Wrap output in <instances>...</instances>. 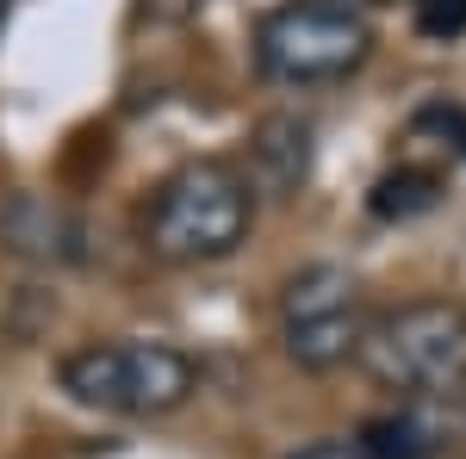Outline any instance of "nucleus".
Listing matches in <instances>:
<instances>
[{"instance_id": "obj_1", "label": "nucleus", "mask_w": 466, "mask_h": 459, "mask_svg": "<svg viewBox=\"0 0 466 459\" xmlns=\"http://www.w3.org/2000/svg\"><path fill=\"white\" fill-rule=\"evenodd\" d=\"M249 230H255V186L243 180V168H230L218 155L180 162L144 205V248L168 267L224 261L249 243Z\"/></svg>"}, {"instance_id": "obj_2", "label": "nucleus", "mask_w": 466, "mask_h": 459, "mask_svg": "<svg viewBox=\"0 0 466 459\" xmlns=\"http://www.w3.org/2000/svg\"><path fill=\"white\" fill-rule=\"evenodd\" d=\"M380 391L404 404H461L466 397V304L454 298H417L367 323L355 354Z\"/></svg>"}, {"instance_id": "obj_3", "label": "nucleus", "mask_w": 466, "mask_h": 459, "mask_svg": "<svg viewBox=\"0 0 466 459\" xmlns=\"http://www.w3.org/2000/svg\"><path fill=\"white\" fill-rule=\"evenodd\" d=\"M56 385L81 410L106 416H168L199 391L193 354L175 342H94L56 366Z\"/></svg>"}, {"instance_id": "obj_4", "label": "nucleus", "mask_w": 466, "mask_h": 459, "mask_svg": "<svg viewBox=\"0 0 466 459\" xmlns=\"http://www.w3.org/2000/svg\"><path fill=\"white\" fill-rule=\"evenodd\" d=\"M373 56V25L336 0H280L255 25V69L280 87H329L349 81Z\"/></svg>"}, {"instance_id": "obj_5", "label": "nucleus", "mask_w": 466, "mask_h": 459, "mask_svg": "<svg viewBox=\"0 0 466 459\" xmlns=\"http://www.w3.org/2000/svg\"><path fill=\"white\" fill-rule=\"evenodd\" d=\"M367 298L342 261H311L280 285V342L299 373H336L367 342Z\"/></svg>"}, {"instance_id": "obj_6", "label": "nucleus", "mask_w": 466, "mask_h": 459, "mask_svg": "<svg viewBox=\"0 0 466 459\" xmlns=\"http://www.w3.org/2000/svg\"><path fill=\"white\" fill-rule=\"evenodd\" d=\"M311 162H318V131H311V118H299V112H268V118H255L249 131V180L255 193H268V199H299L305 193V180H311Z\"/></svg>"}, {"instance_id": "obj_7", "label": "nucleus", "mask_w": 466, "mask_h": 459, "mask_svg": "<svg viewBox=\"0 0 466 459\" xmlns=\"http://www.w3.org/2000/svg\"><path fill=\"white\" fill-rule=\"evenodd\" d=\"M0 243L13 254H32V261H69L75 254V224L56 205H37V199H13L0 212Z\"/></svg>"}, {"instance_id": "obj_8", "label": "nucleus", "mask_w": 466, "mask_h": 459, "mask_svg": "<svg viewBox=\"0 0 466 459\" xmlns=\"http://www.w3.org/2000/svg\"><path fill=\"white\" fill-rule=\"evenodd\" d=\"M448 199V180L435 175V168H417V162H404L392 175L373 180V193H367V212L380 217V224H410V217L435 212Z\"/></svg>"}, {"instance_id": "obj_9", "label": "nucleus", "mask_w": 466, "mask_h": 459, "mask_svg": "<svg viewBox=\"0 0 466 459\" xmlns=\"http://www.w3.org/2000/svg\"><path fill=\"white\" fill-rule=\"evenodd\" d=\"M360 459H435L441 454V428H430L417 410H392V416H367L355 441Z\"/></svg>"}, {"instance_id": "obj_10", "label": "nucleus", "mask_w": 466, "mask_h": 459, "mask_svg": "<svg viewBox=\"0 0 466 459\" xmlns=\"http://www.w3.org/2000/svg\"><path fill=\"white\" fill-rule=\"evenodd\" d=\"M410 32L423 37V44L466 37V0H410Z\"/></svg>"}, {"instance_id": "obj_11", "label": "nucleus", "mask_w": 466, "mask_h": 459, "mask_svg": "<svg viewBox=\"0 0 466 459\" xmlns=\"http://www.w3.org/2000/svg\"><path fill=\"white\" fill-rule=\"evenodd\" d=\"M410 131H423V137H441L448 149H454V155H466V106H461V100H430V106H417Z\"/></svg>"}, {"instance_id": "obj_12", "label": "nucleus", "mask_w": 466, "mask_h": 459, "mask_svg": "<svg viewBox=\"0 0 466 459\" xmlns=\"http://www.w3.org/2000/svg\"><path fill=\"white\" fill-rule=\"evenodd\" d=\"M144 6L156 13V19H187V13H199L206 0H144Z\"/></svg>"}, {"instance_id": "obj_13", "label": "nucleus", "mask_w": 466, "mask_h": 459, "mask_svg": "<svg viewBox=\"0 0 466 459\" xmlns=\"http://www.w3.org/2000/svg\"><path fill=\"white\" fill-rule=\"evenodd\" d=\"M292 459H360L355 447H342V441H318V447H299Z\"/></svg>"}, {"instance_id": "obj_14", "label": "nucleus", "mask_w": 466, "mask_h": 459, "mask_svg": "<svg viewBox=\"0 0 466 459\" xmlns=\"http://www.w3.org/2000/svg\"><path fill=\"white\" fill-rule=\"evenodd\" d=\"M336 6H355V13H360V6H373V0H336Z\"/></svg>"}, {"instance_id": "obj_15", "label": "nucleus", "mask_w": 466, "mask_h": 459, "mask_svg": "<svg viewBox=\"0 0 466 459\" xmlns=\"http://www.w3.org/2000/svg\"><path fill=\"white\" fill-rule=\"evenodd\" d=\"M6 6H13V0H0V25H6Z\"/></svg>"}]
</instances>
